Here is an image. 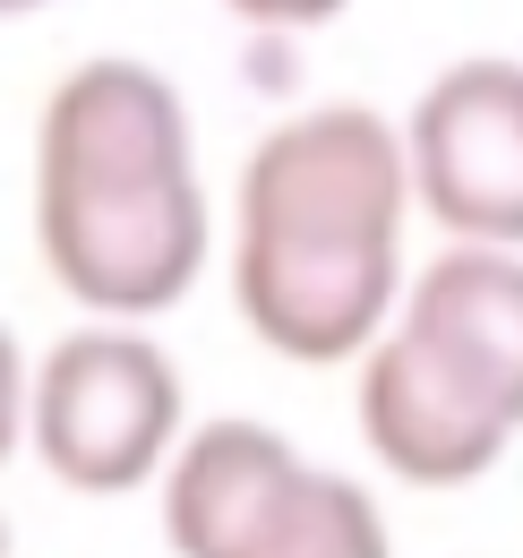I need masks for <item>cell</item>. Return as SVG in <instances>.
I'll return each mask as SVG.
<instances>
[{
	"label": "cell",
	"mask_w": 523,
	"mask_h": 558,
	"mask_svg": "<svg viewBox=\"0 0 523 558\" xmlns=\"http://www.w3.org/2000/svg\"><path fill=\"white\" fill-rule=\"evenodd\" d=\"M412 155L369 104L266 130L232 190V310L283 361H361L403 301Z\"/></svg>",
	"instance_id": "cell-1"
},
{
	"label": "cell",
	"mask_w": 523,
	"mask_h": 558,
	"mask_svg": "<svg viewBox=\"0 0 523 558\" xmlns=\"http://www.w3.org/2000/svg\"><path fill=\"white\" fill-rule=\"evenodd\" d=\"M35 250L95 318H155L206 267V190L181 86L146 61H77L35 121Z\"/></svg>",
	"instance_id": "cell-2"
},
{
	"label": "cell",
	"mask_w": 523,
	"mask_h": 558,
	"mask_svg": "<svg viewBox=\"0 0 523 558\" xmlns=\"http://www.w3.org/2000/svg\"><path fill=\"white\" fill-rule=\"evenodd\" d=\"M361 438L412 489L481 482L523 429V250L447 241L361 352Z\"/></svg>",
	"instance_id": "cell-3"
},
{
	"label": "cell",
	"mask_w": 523,
	"mask_h": 558,
	"mask_svg": "<svg viewBox=\"0 0 523 558\" xmlns=\"http://www.w3.org/2000/svg\"><path fill=\"white\" fill-rule=\"evenodd\" d=\"M163 542L172 558H394L369 489L241 413L197 421L163 464Z\"/></svg>",
	"instance_id": "cell-4"
},
{
	"label": "cell",
	"mask_w": 523,
	"mask_h": 558,
	"mask_svg": "<svg viewBox=\"0 0 523 558\" xmlns=\"http://www.w3.org/2000/svg\"><path fill=\"white\" fill-rule=\"evenodd\" d=\"M181 421H190L181 369L155 336H137V318H95L61 336L26 387V438L44 473L77 498H121V489L163 482V464L190 438Z\"/></svg>",
	"instance_id": "cell-5"
},
{
	"label": "cell",
	"mask_w": 523,
	"mask_h": 558,
	"mask_svg": "<svg viewBox=\"0 0 523 558\" xmlns=\"http://www.w3.org/2000/svg\"><path fill=\"white\" fill-rule=\"evenodd\" d=\"M412 207L447 241L523 250V61H455L421 86L412 121Z\"/></svg>",
	"instance_id": "cell-6"
},
{
	"label": "cell",
	"mask_w": 523,
	"mask_h": 558,
	"mask_svg": "<svg viewBox=\"0 0 523 558\" xmlns=\"http://www.w3.org/2000/svg\"><path fill=\"white\" fill-rule=\"evenodd\" d=\"M26 387H35V369L17 361V336L0 327V464H9V447L26 438Z\"/></svg>",
	"instance_id": "cell-7"
},
{
	"label": "cell",
	"mask_w": 523,
	"mask_h": 558,
	"mask_svg": "<svg viewBox=\"0 0 523 558\" xmlns=\"http://www.w3.org/2000/svg\"><path fill=\"white\" fill-rule=\"evenodd\" d=\"M232 17H250V26H327V17H343L352 0H223Z\"/></svg>",
	"instance_id": "cell-8"
},
{
	"label": "cell",
	"mask_w": 523,
	"mask_h": 558,
	"mask_svg": "<svg viewBox=\"0 0 523 558\" xmlns=\"http://www.w3.org/2000/svg\"><path fill=\"white\" fill-rule=\"evenodd\" d=\"M26 9H44V0H0V17H26Z\"/></svg>",
	"instance_id": "cell-9"
},
{
	"label": "cell",
	"mask_w": 523,
	"mask_h": 558,
	"mask_svg": "<svg viewBox=\"0 0 523 558\" xmlns=\"http://www.w3.org/2000/svg\"><path fill=\"white\" fill-rule=\"evenodd\" d=\"M0 558H9V515H0Z\"/></svg>",
	"instance_id": "cell-10"
}]
</instances>
